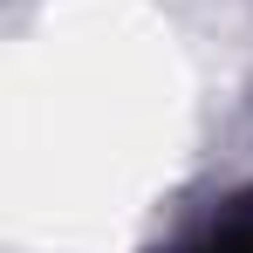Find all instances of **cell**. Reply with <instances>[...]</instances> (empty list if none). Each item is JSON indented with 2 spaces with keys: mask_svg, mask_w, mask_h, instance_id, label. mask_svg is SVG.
I'll return each instance as SVG.
<instances>
[{
  "mask_svg": "<svg viewBox=\"0 0 253 253\" xmlns=\"http://www.w3.org/2000/svg\"><path fill=\"white\" fill-rule=\"evenodd\" d=\"M212 253H253V226H240V233H226Z\"/></svg>",
  "mask_w": 253,
  "mask_h": 253,
  "instance_id": "cell-1",
  "label": "cell"
}]
</instances>
